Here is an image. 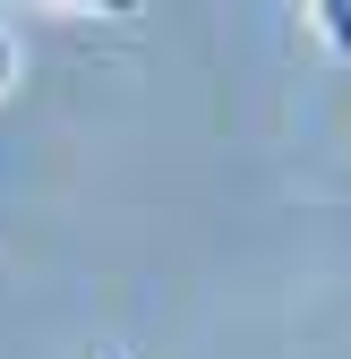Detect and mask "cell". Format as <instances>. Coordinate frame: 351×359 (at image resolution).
Instances as JSON below:
<instances>
[{
    "label": "cell",
    "instance_id": "obj_1",
    "mask_svg": "<svg viewBox=\"0 0 351 359\" xmlns=\"http://www.w3.org/2000/svg\"><path fill=\"white\" fill-rule=\"evenodd\" d=\"M317 18V34L334 43V52H351V0H326V9H309Z\"/></svg>",
    "mask_w": 351,
    "mask_h": 359
},
{
    "label": "cell",
    "instance_id": "obj_2",
    "mask_svg": "<svg viewBox=\"0 0 351 359\" xmlns=\"http://www.w3.org/2000/svg\"><path fill=\"white\" fill-rule=\"evenodd\" d=\"M0 86H9V34H0Z\"/></svg>",
    "mask_w": 351,
    "mask_h": 359
},
{
    "label": "cell",
    "instance_id": "obj_3",
    "mask_svg": "<svg viewBox=\"0 0 351 359\" xmlns=\"http://www.w3.org/2000/svg\"><path fill=\"white\" fill-rule=\"evenodd\" d=\"M103 359H128V351H103Z\"/></svg>",
    "mask_w": 351,
    "mask_h": 359
}]
</instances>
